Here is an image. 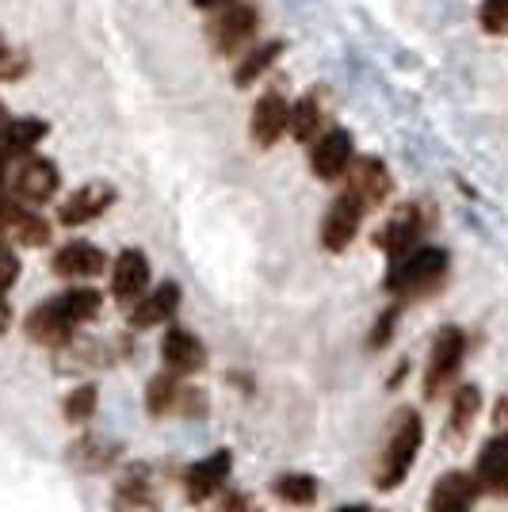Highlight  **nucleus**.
<instances>
[{
	"label": "nucleus",
	"instance_id": "obj_23",
	"mask_svg": "<svg viewBox=\"0 0 508 512\" xmlns=\"http://www.w3.org/2000/svg\"><path fill=\"white\" fill-rule=\"evenodd\" d=\"M272 493H276L283 505H295V509H306V505H314L318 501V478H310V474H279L276 482H272Z\"/></svg>",
	"mask_w": 508,
	"mask_h": 512
},
{
	"label": "nucleus",
	"instance_id": "obj_16",
	"mask_svg": "<svg viewBox=\"0 0 508 512\" xmlns=\"http://www.w3.org/2000/svg\"><path fill=\"white\" fill-rule=\"evenodd\" d=\"M111 203H115V188L104 184V180H96V184H85V188H77V192L69 195L62 203V211H58V218H62V226H85L92 218H100Z\"/></svg>",
	"mask_w": 508,
	"mask_h": 512
},
{
	"label": "nucleus",
	"instance_id": "obj_19",
	"mask_svg": "<svg viewBox=\"0 0 508 512\" xmlns=\"http://www.w3.org/2000/svg\"><path fill=\"white\" fill-rule=\"evenodd\" d=\"M176 306H180V287L176 283H161V287H153L149 295H142L130 306V325L134 329H153V325L169 321L176 314Z\"/></svg>",
	"mask_w": 508,
	"mask_h": 512
},
{
	"label": "nucleus",
	"instance_id": "obj_2",
	"mask_svg": "<svg viewBox=\"0 0 508 512\" xmlns=\"http://www.w3.org/2000/svg\"><path fill=\"white\" fill-rule=\"evenodd\" d=\"M447 272V253L436 245H417L405 256H398L390 264V276H386V291L394 295H421L428 287H436Z\"/></svg>",
	"mask_w": 508,
	"mask_h": 512
},
{
	"label": "nucleus",
	"instance_id": "obj_11",
	"mask_svg": "<svg viewBox=\"0 0 508 512\" xmlns=\"http://www.w3.org/2000/svg\"><path fill=\"white\" fill-rule=\"evenodd\" d=\"M390 172H386V165L382 161H375V157H363V161H352L348 165V188L344 192L356 195L363 207H382L386 199H390Z\"/></svg>",
	"mask_w": 508,
	"mask_h": 512
},
{
	"label": "nucleus",
	"instance_id": "obj_7",
	"mask_svg": "<svg viewBox=\"0 0 508 512\" xmlns=\"http://www.w3.org/2000/svg\"><path fill=\"white\" fill-rule=\"evenodd\" d=\"M111 509L115 512H161V497H157V482H153V470L146 463H134L123 470L115 497H111Z\"/></svg>",
	"mask_w": 508,
	"mask_h": 512
},
{
	"label": "nucleus",
	"instance_id": "obj_29",
	"mask_svg": "<svg viewBox=\"0 0 508 512\" xmlns=\"http://www.w3.org/2000/svg\"><path fill=\"white\" fill-rule=\"evenodd\" d=\"M96 398H100V394H96V386L92 383L77 386L62 406L65 421H69V425H85V421H92V413H96Z\"/></svg>",
	"mask_w": 508,
	"mask_h": 512
},
{
	"label": "nucleus",
	"instance_id": "obj_36",
	"mask_svg": "<svg viewBox=\"0 0 508 512\" xmlns=\"http://www.w3.org/2000/svg\"><path fill=\"white\" fill-rule=\"evenodd\" d=\"M226 4H237V0H195V8H207V12L211 8H226Z\"/></svg>",
	"mask_w": 508,
	"mask_h": 512
},
{
	"label": "nucleus",
	"instance_id": "obj_38",
	"mask_svg": "<svg viewBox=\"0 0 508 512\" xmlns=\"http://www.w3.org/2000/svg\"><path fill=\"white\" fill-rule=\"evenodd\" d=\"M337 512H371L367 505H348V509H337Z\"/></svg>",
	"mask_w": 508,
	"mask_h": 512
},
{
	"label": "nucleus",
	"instance_id": "obj_27",
	"mask_svg": "<svg viewBox=\"0 0 508 512\" xmlns=\"http://www.w3.org/2000/svg\"><path fill=\"white\" fill-rule=\"evenodd\" d=\"M321 119H325V111H321L318 96H306V100H298V104L291 107V115H287V130L295 134L298 142H310V138L321 130Z\"/></svg>",
	"mask_w": 508,
	"mask_h": 512
},
{
	"label": "nucleus",
	"instance_id": "obj_30",
	"mask_svg": "<svg viewBox=\"0 0 508 512\" xmlns=\"http://www.w3.org/2000/svg\"><path fill=\"white\" fill-rule=\"evenodd\" d=\"M16 279H20V256H16V249L0 234V295H8L16 287Z\"/></svg>",
	"mask_w": 508,
	"mask_h": 512
},
{
	"label": "nucleus",
	"instance_id": "obj_10",
	"mask_svg": "<svg viewBox=\"0 0 508 512\" xmlns=\"http://www.w3.org/2000/svg\"><path fill=\"white\" fill-rule=\"evenodd\" d=\"M149 287V260L142 249H123L115 256V268H111V295L123 302V306H134V302L146 295Z\"/></svg>",
	"mask_w": 508,
	"mask_h": 512
},
{
	"label": "nucleus",
	"instance_id": "obj_24",
	"mask_svg": "<svg viewBox=\"0 0 508 512\" xmlns=\"http://www.w3.org/2000/svg\"><path fill=\"white\" fill-rule=\"evenodd\" d=\"M180 375L172 371H161L157 379H149L146 386V409L153 417H165V413H176V402H180Z\"/></svg>",
	"mask_w": 508,
	"mask_h": 512
},
{
	"label": "nucleus",
	"instance_id": "obj_15",
	"mask_svg": "<svg viewBox=\"0 0 508 512\" xmlns=\"http://www.w3.org/2000/svg\"><path fill=\"white\" fill-rule=\"evenodd\" d=\"M73 329H77V325L62 314L58 299H46L43 306H35L31 318H27V337L35 344H43V348H65V344L73 341Z\"/></svg>",
	"mask_w": 508,
	"mask_h": 512
},
{
	"label": "nucleus",
	"instance_id": "obj_13",
	"mask_svg": "<svg viewBox=\"0 0 508 512\" xmlns=\"http://www.w3.org/2000/svg\"><path fill=\"white\" fill-rule=\"evenodd\" d=\"M161 360L172 375H195L207 367V348L191 329H169L161 341Z\"/></svg>",
	"mask_w": 508,
	"mask_h": 512
},
{
	"label": "nucleus",
	"instance_id": "obj_35",
	"mask_svg": "<svg viewBox=\"0 0 508 512\" xmlns=\"http://www.w3.org/2000/svg\"><path fill=\"white\" fill-rule=\"evenodd\" d=\"M8 325H12V306H8V295H0V337L8 333Z\"/></svg>",
	"mask_w": 508,
	"mask_h": 512
},
{
	"label": "nucleus",
	"instance_id": "obj_25",
	"mask_svg": "<svg viewBox=\"0 0 508 512\" xmlns=\"http://www.w3.org/2000/svg\"><path fill=\"white\" fill-rule=\"evenodd\" d=\"M58 306H62V314L73 325H85V321L100 314V291L96 287H69V291L58 295Z\"/></svg>",
	"mask_w": 508,
	"mask_h": 512
},
{
	"label": "nucleus",
	"instance_id": "obj_5",
	"mask_svg": "<svg viewBox=\"0 0 508 512\" xmlns=\"http://www.w3.org/2000/svg\"><path fill=\"white\" fill-rule=\"evenodd\" d=\"M58 184H62V176H58V165L54 161H46V157H27L16 172V180H12V199L20 203V207H43L50 203L54 195H58Z\"/></svg>",
	"mask_w": 508,
	"mask_h": 512
},
{
	"label": "nucleus",
	"instance_id": "obj_32",
	"mask_svg": "<svg viewBox=\"0 0 508 512\" xmlns=\"http://www.w3.org/2000/svg\"><path fill=\"white\" fill-rule=\"evenodd\" d=\"M23 69H27V58L8 50V43L0 39V81H16V77H23Z\"/></svg>",
	"mask_w": 508,
	"mask_h": 512
},
{
	"label": "nucleus",
	"instance_id": "obj_4",
	"mask_svg": "<svg viewBox=\"0 0 508 512\" xmlns=\"http://www.w3.org/2000/svg\"><path fill=\"white\" fill-rule=\"evenodd\" d=\"M466 341L459 329H440L436 341H432V356H428V371H424V394L428 398H440L447 390V383L459 375V363H463Z\"/></svg>",
	"mask_w": 508,
	"mask_h": 512
},
{
	"label": "nucleus",
	"instance_id": "obj_31",
	"mask_svg": "<svg viewBox=\"0 0 508 512\" xmlns=\"http://www.w3.org/2000/svg\"><path fill=\"white\" fill-rule=\"evenodd\" d=\"M482 27L489 35H508V0H486L482 4Z\"/></svg>",
	"mask_w": 508,
	"mask_h": 512
},
{
	"label": "nucleus",
	"instance_id": "obj_8",
	"mask_svg": "<svg viewBox=\"0 0 508 512\" xmlns=\"http://www.w3.org/2000/svg\"><path fill=\"white\" fill-rule=\"evenodd\" d=\"M230 467H233L230 451H214V455H207V459L191 463V467L184 470V493H188L191 505H203V501H211L214 493L226 486V478H230Z\"/></svg>",
	"mask_w": 508,
	"mask_h": 512
},
{
	"label": "nucleus",
	"instance_id": "obj_3",
	"mask_svg": "<svg viewBox=\"0 0 508 512\" xmlns=\"http://www.w3.org/2000/svg\"><path fill=\"white\" fill-rule=\"evenodd\" d=\"M256 27H260V12H256L253 4H226V8H218V16L211 20L207 27V39L218 54H237L245 43H253L256 39Z\"/></svg>",
	"mask_w": 508,
	"mask_h": 512
},
{
	"label": "nucleus",
	"instance_id": "obj_18",
	"mask_svg": "<svg viewBox=\"0 0 508 512\" xmlns=\"http://www.w3.org/2000/svg\"><path fill=\"white\" fill-rule=\"evenodd\" d=\"M474 497H478L474 478H470V474H463V470H451V474H444V478L432 486L428 512H470Z\"/></svg>",
	"mask_w": 508,
	"mask_h": 512
},
{
	"label": "nucleus",
	"instance_id": "obj_28",
	"mask_svg": "<svg viewBox=\"0 0 508 512\" xmlns=\"http://www.w3.org/2000/svg\"><path fill=\"white\" fill-rule=\"evenodd\" d=\"M478 409H482V394H478V386H463V390L451 398V432H466L470 421L478 417Z\"/></svg>",
	"mask_w": 508,
	"mask_h": 512
},
{
	"label": "nucleus",
	"instance_id": "obj_20",
	"mask_svg": "<svg viewBox=\"0 0 508 512\" xmlns=\"http://www.w3.org/2000/svg\"><path fill=\"white\" fill-rule=\"evenodd\" d=\"M69 463L77 470H85V474H104L119 463V455L123 448L115 444V440H104V436H81V440H73L69 444Z\"/></svg>",
	"mask_w": 508,
	"mask_h": 512
},
{
	"label": "nucleus",
	"instance_id": "obj_37",
	"mask_svg": "<svg viewBox=\"0 0 508 512\" xmlns=\"http://www.w3.org/2000/svg\"><path fill=\"white\" fill-rule=\"evenodd\" d=\"M8 119H12V115H8V107H4V104H0V130H4V127H8Z\"/></svg>",
	"mask_w": 508,
	"mask_h": 512
},
{
	"label": "nucleus",
	"instance_id": "obj_21",
	"mask_svg": "<svg viewBox=\"0 0 508 512\" xmlns=\"http://www.w3.org/2000/svg\"><path fill=\"white\" fill-rule=\"evenodd\" d=\"M417 237H421V211H417V207H405V211L394 214L379 234H375V245L398 260V256H405L409 249H417Z\"/></svg>",
	"mask_w": 508,
	"mask_h": 512
},
{
	"label": "nucleus",
	"instance_id": "obj_22",
	"mask_svg": "<svg viewBox=\"0 0 508 512\" xmlns=\"http://www.w3.org/2000/svg\"><path fill=\"white\" fill-rule=\"evenodd\" d=\"M43 138H46L43 119H8V127L0 130V153L4 157H31Z\"/></svg>",
	"mask_w": 508,
	"mask_h": 512
},
{
	"label": "nucleus",
	"instance_id": "obj_6",
	"mask_svg": "<svg viewBox=\"0 0 508 512\" xmlns=\"http://www.w3.org/2000/svg\"><path fill=\"white\" fill-rule=\"evenodd\" d=\"M363 207L356 195H340L337 203L329 207V214H325V222H321V245L329 249V253H344L352 241H356V234H360L363 226Z\"/></svg>",
	"mask_w": 508,
	"mask_h": 512
},
{
	"label": "nucleus",
	"instance_id": "obj_1",
	"mask_svg": "<svg viewBox=\"0 0 508 512\" xmlns=\"http://www.w3.org/2000/svg\"><path fill=\"white\" fill-rule=\"evenodd\" d=\"M424 444V425L413 409H402L398 421L390 428V440H386V451L379 455V470H375V486L379 490H398L405 482L409 467L417 463V451Z\"/></svg>",
	"mask_w": 508,
	"mask_h": 512
},
{
	"label": "nucleus",
	"instance_id": "obj_26",
	"mask_svg": "<svg viewBox=\"0 0 508 512\" xmlns=\"http://www.w3.org/2000/svg\"><path fill=\"white\" fill-rule=\"evenodd\" d=\"M279 54H283V43H260L256 50H249L245 54V62L237 65V73H233V81L245 88V85H253L256 77H264L268 69H272V62H276Z\"/></svg>",
	"mask_w": 508,
	"mask_h": 512
},
{
	"label": "nucleus",
	"instance_id": "obj_14",
	"mask_svg": "<svg viewBox=\"0 0 508 512\" xmlns=\"http://www.w3.org/2000/svg\"><path fill=\"white\" fill-rule=\"evenodd\" d=\"M107 264V256L100 245H88V241H69V245H62L58 253H54V276L62 279H73V283H81V279H92L100 276Z\"/></svg>",
	"mask_w": 508,
	"mask_h": 512
},
{
	"label": "nucleus",
	"instance_id": "obj_33",
	"mask_svg": "<svg viewBox=\"0 0 508 512\" xmlns=\"http://www.w3.org/2000/svg\"><path fill=\"white\" fill-rule=\"evenodd\" d=\"M394 321H398V306H390V310L382 314V321H375V329H371V348H382V344L390 341Z\"/></svg>",
	"mask_w": 508,
	"mask_h": 512
},
{
	"label": "nucleus",
	"instance_id": "obj_12",
	"mask_svg": "<svg viewBox=\"0 0 508 512\" xmlns=\"http://www.w3.org/2000/svg\"><path fill=\"white\" fill-rule=\"evenodd\" d=\"M474 486L478 493H493V497H508V432H497L489 440L482 455H478V467H474Z\"/></svg>",
	"mask_w": 508,
	"mask_h": 512
},
{
	"label": "nucleus",
	"instance_id": "obj_17",
	"mask_svg": "<svg viewBox=\"0 0 508 512\" xmlns=\"http://www.w3.org/2000/svg\"><path fill=\"white\" fill-rule=\"evenodd\" d=\"M287 115H291V107L287 100L279 96V92H264L253 107V142L256 146H276L279 138H283V130H287Z\"/></svg>",
	"mask_w": 508,
	"mask_h": 512
},
{
	"label": "nucleus",
	"instance_id": "obj_34",
	"mask_svg": "<svg viewBox=\"0 0 508 512\" xmlns=\"http://www.w3.org/2000/svg\"><path fill=\"white\" fill-rule=\"evenodd\" d=\"M218 512H260V505H256L249 493H226V501H222Z\"/></svg>",
	"mask_w": 508,
	"mask_h": 512
},
{
	"label": "nucleus",
	"instance_id": "obj_9",
	"mask_svg": "<svg viewBox=\"0 0 508 512\" xmlns=\"http://www.w3.org/2000/svg\"><path fill=\"white\" fill-rule=\"evenodd\" d=\"M352 161H356V142H352L348 130L321 134L318 142H314V150H310V169L318 172L321 180H340Z\"/></svg>",
	"mask_w": 508,
	"mask_h": 512
}]
</instances>
